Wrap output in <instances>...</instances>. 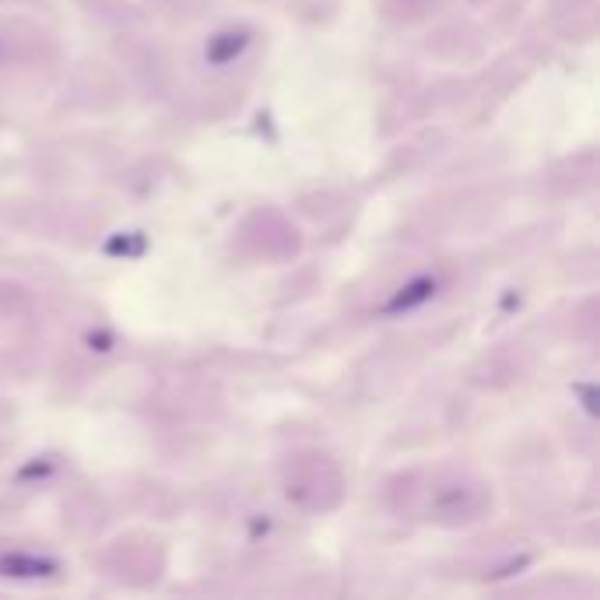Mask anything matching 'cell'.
<instances>
[{
	"label": "cell",
	"mask_w": 600,
	"mask_h": 600,
	"mask_svg": "<svg viewBox=\"0 0 600 600\" xmlns=\"http://www.w3.org/2000/svg\"><path fill=\"white\" fill-rule=\"evenodd\" d=\"M435 291H439V281L429 278V274H418V278H411L407 285H400L390 299H386V306H383V313L386 316H404L411 313V310H418V306H425L435 299Z\"/></svg>",
	"instance_id": "1"
},
{
	"label": "cell",
	"mask_w": 600,
	"mask_h": 600,
	"mask_svg": "<svg viewBox=\"0 0 600 600\" xmlns=\"http://www.w3.org/2000/svg\"><path fill=\"white\" fill-rule=\"evenodd\" d=\"M57 572L60 562L46 558V555H29V551L0 555V576L4 579H46V576H57Z\"/></svg>",
	"instance_id": "2"
},
{
	"label": "cell",
	"mask_w": 600,
	"mask_h": 600,
	"mask_svg": "<svg viewBox=\"0 0 600 600\" xmlns=\"http://www.w3.org/2000/svg\"><path fill=\"white\" fill-rule=\"evenodd\" d=\"M250 46V32H218L214 39H207V63L225 67L235 57H243V50Z\"/></svg>",
	"instance_id": "3"
},
{
	"label": "cell",
	"mask_w": 600,
	"mask_h": 600,
	"mask_svg": "<svg viewBox=\"0 0 600 600\" xmlns=\"http://www.w3.org/2000/svg\"><path fill=\"white\" fill-rule=\"evenodd\" d=\"M106 250H110V253H123V257H138V253L144 250V239L138 235V232H130V235H116Z\"/></svg>",
	"instance_id": "4"
}]
</instances>
